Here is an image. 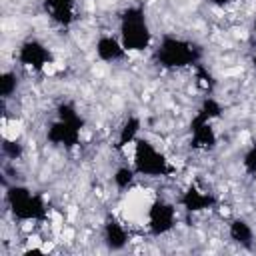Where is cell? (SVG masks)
<instances>
[{
  "mask_svg": "<svg viewBox=\"0 0 256 256\" xmlns=\"http://www.w3.org/2000/svg\"><path fill=\"white\" fill-rule=\"evenodd\" d=\"M152 58L162 70L178 72V70L200 66L202 48L190 38H184L178 34H164L154 44Z\"/></svg>",
  "mask_w": 256,
  "mask_h": 256,
  "instance_id": "obj_1",
  "label": "cell"
},
{
  "mask_svg": "<svg viewBox=\"0 0 256 256\" xmlns=\"http://www.w3.org/2000/svg\"><path fill=\"white\" fill-rule=\"evenodd\" d=\"M116 34L128 52H146L154 46V34L142 4H130L120 10Z\"/></svg>",
  "mask_w": 256,
  "mask_h": 256,
  "instance_id": "obj_2",
  "label": "cell"
},
{
  "mask_svg": "<svg viewBox=\"0 0 256 256\" xmlns=\"http://www.w3.org/2000/svg\"><path fill=\"white\" fill-rule=\"evenodd\" d=\"M82 128L84 120L78 108L72 102L64 100L54 108V120L46 128V142L56 148L72 150L82 140Z\"/></svg>",
  "mask_w": 256,
  "mask_h": 256,
  "instance_id": "obj_3",
  "label": "cell"
},
{
  "mask_svg": "<svg viewBox=\"0 0 256 256\" xmlns=\"http://www.w3.org/2000/svg\"><path fill=\"white\" fill-rule=\"evenodd\" d=\"M4 204H6V210L12 214V218L22 224H32V222L38 224L48 218V204L44 196L24 184L6 186Z\"/></svg>",
  "mask_w": 256,
  "mask_h": 256,
  "instance_id": "obj_4",
  "label": "cell"
},
{
  "mask_svg": "<svg viewBox=\"0 0 256 256\" xmlns=\"http://www.w3.org/2000/svg\"><path fill=\"white\" fill-rule=\"evenodd\" d=\"M220 116H222V104L216 98L206 96L190 120V146L194 150L208 152L216 148L218 134L214 128V120Z\"/></svg>",
  "mask_w": 256,
  "mask_h": 256,
  "instance_id": "obj_5",
  "label": "cell"
},
{
  "mask_svg": "<svg viewBox=\"0 0 256 256\" xmlns=\"http://www.w3.org/2000/svg\"><path fill=\"white\" fill-rule=\"evenodd\" d=\"M132 166L142 178H166L174 174V166L168 156L144 136L132 144Z\"/></svg>",
  "mask_w": 256,
  "mask_h": 256,
  "instance_id": "obj_6",
  "label": "cell"
},
{
  "mask_svg": "<svg viewBox=\"0 0 256 256\" xmlns=\"http://www.w3.org/2000/svg\"><path fill=\"white\" fill-rule=\"evenodd\" d=\"M178 224V208L166 198H154L146 208V228L152 238H164Z\"/></svg>",
  "mask_w": 256,
  "mask_h": 256,
  "instance_id": "obj_7",
  "label": "cell"
},
{
  "mask_svg": "<svg viewBox=\"0 0 256 256\" xmlns=\"http://www.w3.org/2000/svg\"><path fill=\"white\" fill-rule=\"evenodd\" d=\"M16 62L20 68L30 70V72H42L50 62H52V52L50 48L38 40V38H26L14 54Z\"/></svg>",
  "mask_w": 256,
  "mask_h": 256,
  "instance_id": "obj_8",
  "label": "cell"
},
{
  "mask_svg": "<svg viewBox=\"0 0 256 256\" xmlns=\"http://www.w3.org/2000/svg\"><path fill=\"white\" fill-rule=\"evenodd\" d=\"M176 204L182 206V210H186L188 214H200V212H208V210L216 208L218 198L212 192H208L206 188H200L198 184H188L180 192Z\"/></svg>",
  "mask_w": 256,
  "mask_h": 256,
  "instance_id": "obj_9",
  "label": "cell"
},
{
  "mask_svg": "<svg viewBox=\"0 0 256 256\" xmlns=\"http://www.w3.org/2000/svg\"><path fill=\"white\" fill-rule=\"evenodd\" d=\"M128 50L124 48V44L120 42L118 34H110V32H102L96 42H94V56L104 62V64H116L128 58Z\"/></svg>",
  "mask_w": 256,
  "mask_h": 256,
  "instance_id": "obj_10",
  "label": "cell"
},
{
  "mask_svg": "<svg viewBox=\"0 0 256 256\" xmlns=\"http://www.w3.org/2000/svg\"><path fill=\"white\" fill-rule=\"evenodd\" d=\"M102 242L108 250L120 252L130 242V230L126 228V224L120 218H116L114 214H108L102 224Z\"/></svg>",
  "mask_w": 256,
  "mask_h": 256,
  "instance_id": "obj_11",
  "label": "cell"
},
{
  "mask_svg": "<svg viewBox=\"0 0 256 256\" xmlns=\"http://www.w3.org/2000/svg\"><path fill=\"white\" fill-rule=\"evenodd\" d=\"M42 6L50 22L60 28H68L76 22L78 0H42Z\"/></svg>",
  "mask_w": 256,
  "mask_h": 256,
  "instance_id": "obj_12",
  "label": "cell"
},
{
  "mask_svg": "<svg viewBox=\"0 0 256 256\" xmlns=\"http://www.w3.org/2000/svg\"><path fill=\"white\" fill-rule=\"evenodd\" d=\"M140 130H142V120H140V116H136V114H130V116H126L124 120H122V124H120V128H118V132H116V142H114V146L118 148V150H124V148H132V144L140 138Z\"/></svg>",
  "mask_w": 256,
  "mask_h": 256,
  "instance_id": "obj_13",
  "label": "cell"
},
{
  "mask_svg": "<svg viewBox=\"0 0 256 256\" xmlns=\"http://www.w3.org/2000/svg\"><path fill=\"white\" fill-rule=\"evenodd\" d=\"M228 238L234 242V244H238L240 248H252L254 246V238H256V234H254V228H252V224L248 222V220H244V218H232L230 222H228Z\"/></svg>",
  "mask_w": 256,
  "mask_h": 256,
  "instance_id": "obj_14",
  "label": "cell"
},
{
  "mask_svg": "<svg viewBox=\"0 0 256 256\" xmlns=\"http://www.w3.org/2000/svg\"><path fill=\"white\" fill-rule=\"evenodd\" d=\"M136 178H138V174H136V170H134L132 164H122V166H118V168L114 170V174H112V182H114L116 190H120V192L130 190V188L134 186Z\"/></svg>",
  "mask_w": 256,
  "mask_h": 256,
  "instance_id": "obj_15",
  "label": "cell"
},
{
  "mask_svg": "<svg viewBox=\"0 0 256 256\" xmlns=\"http://www.w3.org/2000/svg\"><path fill=\"white\" fill-rule=\"evenodd\" d=\"M18 84H20V76L16 74V70L6 68L0 76V96H2L4 102H8L12 96H16Z\"/></svg>",
  "mask_w": 256,
  "mask_h": 256,
  "instance_id": "obj_16",
  "label": "cell"
},
{
  "mask_svg": "<svg viewBox=\"0 0 256 256\" xmlns=\"http://www.w3.org/2000/svg\"><path fill=\"white\" fill-rule=\"evenodd\" d=\"M2 154H4V158H8V160H20L22 154H24V146H22L20 140H8V138H4Z\"/></svg>",
  "mask_w": 256,
  "mask_h": 256,
  "instance_id": "obj_17",
  "label": "cell"
},
{
  "mask_svg": "<svg viewBox=\"0 0 256 256\" xmlns=\"http://www.w3.org/2000/svg\"><path fill=\"white\" fill-rule=\"evenodd\" d=\"M242 168L246 174H256V144L248 146L242 154Z\"/></svg>",
  "mask_w": 256,
  "mask_h": 256,
  "instance_id": "obj_18",
  "label": "cell"
},
{
  "mask_svg": "<svg viewBox=\"0 0 256 256\" xmlns=\"http://www.w3.org/2000/svg\"><path fill=\"white\" fill-rule=\"evenodd\" d=\"M210 2H212L214 6H220V8H224V6H228L232 0H210Z\"/></svg>",
  "mask_w": 256,
  "mask_h": 256,
  "instance_id": "obj_19",
  "label": "cell"
},
{
  "mask_svg": "<svg viewBox=\"0 0 256 256\" xmlns=\"http://www.w3.org/2000/svg\"><path fill=\"white\" fill-rule=\"evenodd\" d=\"M252 28H254V34H256V18H254V24H252Z\"/></svg>",
  "mask_w": 256,
  "mask_h": 256,
  "instance_id": "obj_20",
  "label": "cell"
}]
</instances>
